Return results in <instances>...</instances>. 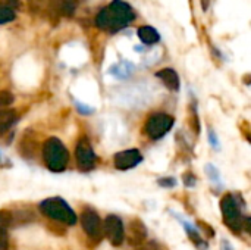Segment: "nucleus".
Here are the masks:
<instances>
[{
  "instance_id": "nucleus-13",
  "label": "nucleus",
  "mask_w": 251,
  "mask_h": 250,
  "mask_svg": "<svg viewBox=\"0 0 251 250\" xmlns=\"http://www.w3.org/2000/svg\"><path fill=\"white\" fill-rule=\"evenodd\" d=\"M138 37H140V40H141L144 44H149V46L156 44V43L160 40L159 32H157L153 27H150V25H143V27H140V28H138Z\"/></svg>"
},
{
  "instance_id": "nucleus-30",
  "label": "nucleus",
  "mask_w": 251,
  "mask_h": 250,
  "mask_svg": "<svg viewBox=\"0 0 251 250\" xmlns=\"http://www.w3.org/2000/svg\"><path fill=\"white\" fill-rule=\"evenodd\" d=\"M1 158H3V156H1V152H0V161H1Z\"/></svg>"
},
{
  "instance_id": "nucleus-12",
  "label": "nucleus",
  "mask_w": 251,
  "mask_h": 250,
  "mask_svg": "<svg viewBox=\"0 0 251 250\" xmlns=\"http://www.w3.org/2000/svg\"><path fill=\"white\" fill-rule=\"evenodd\" d=\"M18 121L16 112L10 108L0 109V136H3Z\"/></svg>"
},
{
  "instance_id": "nucleus-1",
  "label": "nucleus",
  "mask_w": 251,
  "mask_h": 250,
  "mask_svg": "<svg viewBox=\"0 0 251 250\" xmlns=\"http://www.w3.org/2000/svg\"><path fill=\"white\" fill-rule=\"evenodd\" d=\"M135 19L132 7L124 0H113L96 15V25L101 29L116 32Z\"/></svg>"
},
{
  "instance_id": "nucleus-14",
  "label": "nucleus",
  "mask_w": 251,
  "mask_h": 250,
  "mask_svg": "<svg viewBox=\"0 0 251 250\" xmlns=\"http://www.w3.org/2000/svg\"><path fill=\"white\" fill-rule=\"evenodd\" d=\"M178 220H179V222L184 225V228H185V231H187V234L190 236V239H191V242H194L199 248H201L200 250H203V248H206V245H203V240H201V237H200V233L197 231V228L194 227V225H191L188 221H185V220H182L181 217H178L176 214H174Z\"/></svg>"
},
{
  "instance_id": "nucleus-3",
  "label": "nucleus",
  "mask_w": 251,
  "mask_h": 250,
  "mask_svg": "<svg viewBox=\"0 0 251 250\" xmlns=\"http://www.w3.org/2000/svg\"><path fill=\"white\" fill-rule=\"evenodd\" d=\"M40 212L54 221L63 222L66 225L76 224V215L72 208L62 197H49L40 202Z\"/></svg>"
},
{
  "instance_id": "nucleus-18",
  "label": "nucleus",
  "mask_w": 251,
  "mask_h": 250,
  "mask_svg": "<svg viewBox=\"0 0 251 250\" xmlns=\"http://www.w3.org/2000/svg\"><path fill=\"white\" fill-rule=\"evenodd\" d=\"M13 102H15V97L10 91H7V90L0 91V109L9 108Z\"/></svg>"
},
{
  "instance_id": "nucleus-6",
  "label": "nucleus",
  "mask_w": 251,
  "mask_h": 250,
  "mask_svg": "<svg viewBox=\"0 0 251 250\" xmlns=\"http://www.w3.org/2000/svg\"><path fill=\"white\" fill-rule=\"evenodd\" d=\"M103 231L104 236L107 237V240L113 245V246H121L125 240V228H124V222L119 217L116 215H109L106 217L104 222H103Z\"/></svg>"
},
{
  "instance_id": "nucleus-28",
  "label": "nucleus",
  "mask_w": 251,
  "mask_h": 250,
  "mask_svg": "<svg viewBox=\"0 0 251 250\" xmlns=\"http://www.w3.org/2000/svg\"><path fill=\"white\" fill-rule=\"evenodd\" d=\"M7 1V4H9V7L10 9H13V7H19V4H21V0H6Z\"/></svg>"
},
{
  "instance_id": "nucleus-27",
  "label": "nucleus",
  "mask_w": 251,
  "mask_h": 250,
  "mask_svg": "<svg viewBox=\"0 0 251 250\" xmlns=\"http://www.w3.org/2000/svg\"><path fill=\"white\" fill-rule=\"evenodd\" d=\"M221 250H234L232 249V246H231V243L228 242V240H222V243H221Z\"/></svg>"
},
{
  "instance_id": "nucleus-22",
  "label": "nucleus",
  "mask_w": 251,
  "mask_h": 250,
  "mask_svg": "<svg viewBox=\"0 0 251 250\" xmlns=\"http://www.w3.org/2000/svg\"><path fill=\"white\" fill-rule=\"evenodd\" d=\"M209 141L212 144L213 149H221V144H219V140H218V136L215 134L213 130H209Z\"/></svg>"
},
{
  "instance_id": "nucleus-29",
  "label": "nucleus",
  "mask_w": 251,
  "mask_h": 250,
  "mask_svg": "<svg viewBox=\"0 0 251 250\" xmlns=\"http://www.w3.org/2000/svg\"><path fill=\"white\" fill-rule=\"evenodd\" d=\"M209 4H210V0H201V6H203V10H207Z\"/></svg>"
},
{
  "instance_id": "nucleus-7",
  "label": "nucleus",
  "mask_w": 251,
  "mask_h": 250,
  "mask_svg": "<svg viewBox=\"0 0 251 250\" xmlns=\"http://www.w3.org/2000/svg\"><path fill=\"white\" fill-rule=\"evenodd\" d=\"M75 158L78 162V167L82 171H91L96 165V153L88 141L87 137L79 139V141L76 143V149H75Z\"/></svg>"
},
{
  "instance_id": "nucleus-17",
  "label": "nucleus",
  "mask_w": 251,
  "mask_h": 250,
  "mask_svg": "<svg viewBox=\"0 0 251 250\" xmlns=\"http://www.w3.org/2000/svg\"><path fill=\"white\" fill-rule=\"evenodd\" d=\"M15 19V10L9 6H0V24H7Z\"/></svg>"
},
{
  "instance_id": "nucleus-2",
  "label": "nucleus",
  "mask_w": 251,
  "mask_h": 250,
  "mask_svg": "<svg viewBox=\"0 0 251 250\" xmlns=\"http://www.w3.org/2000/svg\"><path fill=\"white\" fill-rule=\"evenodd\" d=\"M43 159L46 167L53 172H62L69 162V153L65 144L57 137H50L43 144Z\"/></svg>"
},
{
  "instance_id": "nucleus-15",
  "label": "nucleus",
  "mask_w": 251,
  "mask_h": 250,
  "mask_svg": "<svg viewBox=\"0 0 251 250\" xmlns=\"http://www.w3.org/2000/svg\"><path fill=\"white\" fill-rule=\"evenodd\" d=\"M78 0H59L57 1V10L63 16H72L76 10Z\"/></svg>"
},
{
  "instance_id": "nucleus-25",
  "label": "nucleus",
  "mask_w": 251,
  "mask_h": 250,
  "mask_svg": "<svg viewBox=\"0 0 251 250\" xmlns=\"http://www.w3.org/2000/svg\"><path fill=\"white\" fill-rule=\"evenodd\" d=\"M75 105L78 106V111H79L81 113H84V115H90V113H93V109H91L90 106L81 105V103H78V102H75Z\"/></svg>"
},
{
  "instance_id": "nucleus-5",
  "label": "nucleus",
  "mask_w": 251,
  "mask_h": 250,
  "mask_svg": "<svg viewBox=\"0 0 251 250\" xmlns=\"http://www.w3.org/2000/svg\"><path fill=\"white\" fill-rule=\"evenodd\" d=\"M174 122H175V119L168 113H162V112L153 113L144 125V133L150 139L159 140L169 133V130L174 127Z\"/></svg>"
},
{
  "instance_id": "nucleus-8",
  "label": "nucleus",
  "mask_w": 251,
  "mask_h": 250,
  "mask_svg": "<svg viewBox=\"0 0 251 250\" xmlns=\"http://www.w3.org/2000/svg\"><path fill=\"white\" fill-rule=\"evenodd\" d=\"M81 227L91 239H100L103 234V222L100 217L90 208L84 209L81 214Z\"/></svg>"
},
{
  "instance_id": "nucleus-19",
  "label": "nucleus",
  "mask_w": 251,
  "mask_h": 250,
  "mask_svg": "<svg viewBox=\"0 0 251 250\" xmlns=\"http://www.w3.org/2000/svg\"><path fill=\"white\" fill-rule=\"evenodd\" d=\"M206 174L209 175V178H210L212 183L221 184V175H219V171L216 169V167H213L212 164L206 165Z\"/></svg>"
},
{
  "instance_id": "nucleus-4",
  "label": "nucleus",
  "mask_w": 251,
  "mask_h": 250,
  "mask_svg": "<svg viewBox=\"0 0 251 250\" xmlns=\"http://www.w3.org/2000/svg\"><path fill=\"white\" fill-rule=\"evenodd\" d=\"M221 211L225 224L234 231L240 233L243 230V217L238 208V203L232 194H225L221 200Z\"/></svg>"
},
{
  "instance_id": "nucleus-21",
  "label": "nucleus",
  "mask_w": 251,
  "mask_h": 250,
  "mask_svg": "<svg viewBox=\"0 0 251 250\" xmlns=\"http://www.w3.org/2000/svg\"><path fill=\"white\" fill-rule=\"evenodd\" d=\"M135 250H162V248H160V245L156 243V242H147L146 245L138 246Z\"/></svg>"
},
{
  "instance_id": "nucleus-10",
  "label": "nucleus",
  "mask_w": 251,
  "mask_h": 250,
  "mask_svg": "<svg viewBox=\"0 0 251 250\" xmlns=\"http://www.w3.org/2000/svg\"><path fill=\"white\" fill-rule=\"evenodd\" d=\"M147 239V228L140 220H132L128 230V242L131 246H141Z\"/></svg>"
},
{
  "instance_id": "nucleus-24",
  "label": "nucleus",
  "mask_w": 251,
  "mask_h": 250,
  "mask_svg": "<svg viewBox=\"0 0 251 250\" xmlns=\"http://www.w3.org/2000/svg\"><path fill=\"white\" fill-rule=\"evenodd\" d=\"M159 184L162 187H174L176 184V181L174 178H162V180H159Z\"/></svg>"
},
{
  "instance_id": "nucleus-16",
  "label": "nucleus",
  "mask_w": 251,
  "mask_h": 250,
  "mask_svg": "<svg viewBox=\"0 0 251 250\" xmlns=\"http://www.w3.org/2000/svg\"><path fill=\"white\" fill-rule=\"evenodd\" d=\"M12 222H13L12 214L9 211H0V236L6 234Z\"/></svg>"
},
{
  "instance_id": "nucleus-26",
  "label": "nucleus",
  "mask_w": 251,
  "mask_h": 250,
  "mask_svg": "<svg viewBox=\"0 0 251 250\" xmlns=\"http://www.w3.org/2000/svg\"><path fill=\"white\" fill-rule=\"evenodd\" d=\"M7 249V234L0 236V250Z\"/></svg>"
},
{
  "instance_id": "nucleus-23",
  "label": "nucleus",
  "mask_w": 251,
  "mask_h": 250,
  "mask_svg": "<svg viewBox=\"0 0 251 250\" xmlns=\"http://www.w3.org/2000/svg\"><path fill=\"white\" fill-rule=\"evenodd\" d=\"M182 181H184V184H185L187 187H193V186L196 184V177H194V174H191V172H185Z\"/></svg>"
},
{
  "instance_id": "nucleus-9",
  "label": "nucleus",
  "mask_w": 251,
  "mask_h": 250,
  "mask_svg": "<svg viewBox=\"0 0 251 250\" xmlns=\"http://www.w3.org/2000/svg\"><path fill=\"white\" fill-rule=\"evenodd\" d=\"M113 162H115V167L118 169L126 171V169H132L137 165H140L143 162V155L137 149L122 150V152L115 155V161Z\"/></svg>"
},
{
  "instance_id": "nucleus-20",
  "label": "nucleus",
  "mask_w": 251,
  "mask_h": 250,
  "mask_svg": "<svg viewBox=\"0 0 251 250\" xmlns=\"http://www.w3.org/2000/svg\"><path fill=\"white\" fill-rule=\"evenodd\" d=\"M26 1L32 13H38L44 7V0H26Z\"/></svg>"
},
{
  "instance_id": "nucleus-11",
  "label": "nucleus",
  "mask_w": 251,
  "mask_h": 250,
  "mask_svg": "<svg viewBox=\"0 0 251 250\" xmlns=\"http://www.w3.org/2000/svg\"><path fill=\"white\" fill-rule=\"evenodd\" d=\"M156 77L172 91H178L179 90V77L178 74L171 69V68H165L156 72Z\"/></svg>"
}]
</instances>
